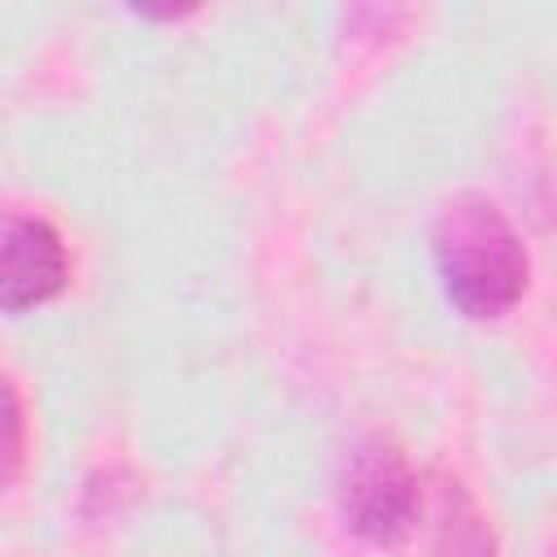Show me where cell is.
Listing matches in <instances>:
<instances>
[{"instance_id": "277c9868", "label": "cell", "mask_w": 557, "mask_h": 557, "mask_svg": "<svg viewBox=\"0 0 557 557\" xmlns=\"http://www.w3.org/2000/svg\"><path fill=\"white\" fill-rule=\"evenodd\" d=\"M431 557H496V535H492L483 509H479L474 496H470L461 483H453V479L440 487Z\"/></svg>"}, {"instance_id": "7a4b0ae2", "label": "cell", "mask_w": 557, "mask_h": 557, "mask_svg": "<svg viewBox=\"0 0 557 557\" xmlns=\"http://www.w3.org/2000/svg\"><path fill=\"white\" fill-rule=\"evenodd\" d=\"M418 479L392 444H361L339 474V513L370 544H400L418 522Z\"/></svg>"}, {"instance_id": "3957f363", "label": "cell", "mask_w": 557, "mask_h": 557, "mask_svg": "<svg viewBox=\"0 0 557 557\" xmlns=\"http://www.w3.org/2000/svg\"><path fill=\"white\" fill-rule=\"evenodd\" d=\"M70 261L52 222L30 213H9L0 231V305L4 313H26L65 287Z\"/></svg>"}, {"instance_id": "5b68a950", "label": "cell", "mask_w": 557, "mask_h": 557, "mask_svg": "<svg viewBox=\"0 0 557 557\" xmlns=\"http://www.w3.org/2000/svg\"><path fill=\"white\" fill-rule=\"evenodd\" d=\"M4 426H9V444H4V461H9V479L17 474L22 461V405H17V387L4 383Z\"/></svg>"}, {"instance_id": "6da1fadb", "label": "cell", "mask_w": 557, "mask_h": 557, "mask_svg": "<svg viewBox=\"0 0 557 557\" xmlns=\"http://www.w3.org/2000/svg\"><path fill=\"white\" fill-rule=\"evenodd\" d=\"M431 252L444 296L466 318H500L518 305L527 287V248L505 213L479 191L453 196L440 209Z\"/></svg>"}]
</instances>
